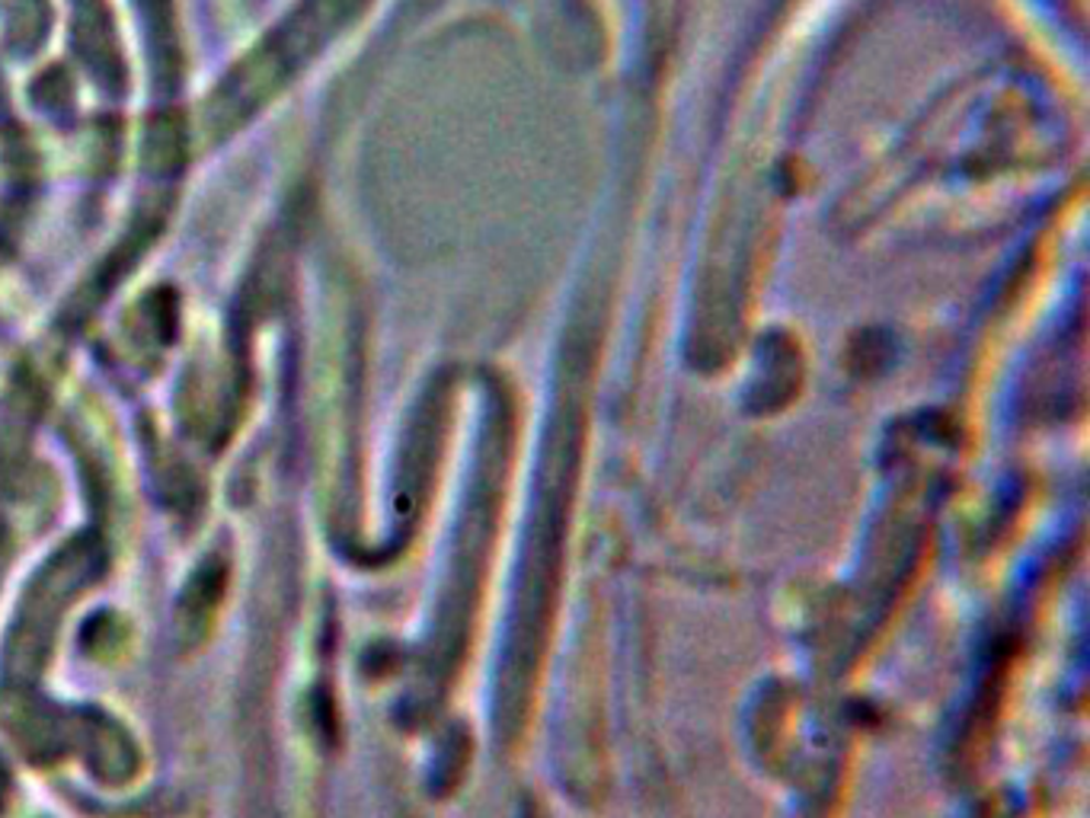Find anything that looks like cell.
Returning a JSON list of instances; mask_svg holds the SVG:
<instances>
[{"label":"cell","instance_id":"cell-1","mask_svg":"<svg viewBox=\"0 0 1090 818\" xmlns=\"http://www.w3.org/2000/svg\"><path fill=\"white\" fill-rule=\"evenodd\" d=\"M144 157L154 170H170V166L183 161V138H179V129L170 119L154 122V129L148 134V144H144Z\"/></svg>","mask_w":1090,"mask_h":818}]
</instances>
